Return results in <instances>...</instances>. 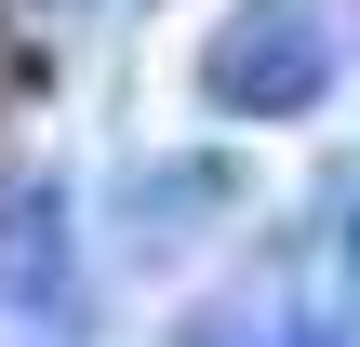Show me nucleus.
<instances>
[{
	"instance_id": "1",
	"label": "nucleus",
	"mask_w": 360,
	"mask_h": 347,
	"mask_svg": "<svg viewBox=\"0 0 360 347\" xmlns=\"http://www.w3.org/2000/svg\"><path fill=\"white\" fill-rule=\"evenodd\" d=\"M214 107H307L334 80V40H321V0H254L227 40H214Z\"/></svg>"
}]
</instances>
